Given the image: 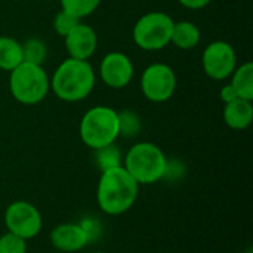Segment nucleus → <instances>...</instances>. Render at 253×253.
Masks as SVG:
<instances>
[{
  "label": "nucleus",
  "mask_w": 253,
  "mask_h": 253,
  "mask_svg": "<svg viewBox=\"0 0 253 253\" xmlns=\"http://www.w3.org/2000/svg\"><path fill=\"white\" fill-rule=\"evenodd\" d=\"M22 59V47L18 40L9 36H0V70L12 71Z\"/></svg>",
  "instance_id": "2eb2a0df"
},
{
  "label": "nucleus",
  "mask_w": 253,
  "mask_h": 253,
  "mask_svg": "<svg viewBox=\"0 0 253 253\" xmlns=\"http://www.w3.org/2000/svg\"><path fill=\"white\" fill-rule=\"evenodd\" d=\"M95 80V71L87 61L68 58L55 70L50 87L61 101L79 102L90 95Z\"/></svg>",
  "instance_id": "f03ea898"
},
{
  "label": "nucleus",
  "mask_w": 253,
  "mask_h": 253,
  "mask_svg": "<svg viewBox=\"0 0 253 253\" xmlns=\"http://www.w3.org/2000/svg\"><path fill=\"white\" fill-rule=\"evenodd\" d=\"M200 37H202L200 30L194 22L191 21L173 22L170 43H173L176 47L182 50H190L200 43Z\"/></svg>",
  "instance_id": "4468645a"
},
{
  "label": "nucleus",
  "mask_w": 253,
  "mask_h": 253,
  "mask_svg": "<svg viewBox=\"0 0 253 253\" xmlns=\"http://www.w3.org/2000/svg\"><path fill=\"white\" fill-rule=\"evenodd\" d=\"M95 162H96V166L101 169V172H104L107 169L119 168V166H122L120 150L114 144L98 148V150H95Z\"/></svg>",
  "instance_id": "a211bd4d"
},
{
  "label": "nucleus",
  "mask_w": 253,
  "mask_h": 253,
  "mask_svg": "<svg viewBox=\"0 0 253 253\" xmlns=\"http://www.w3.org/2000/svg\"><path fill=\"white\" fill-rule=\"evenodd\" d=\"M92 253H105V252H92Z\"/></svg>",
  "instance_id": "393cba45"
},
{
  "label": "nucleus",
  "mask_w": 253,
  "mask_h": 253,
  "mask_svg": "<svg viewBox=\"0 0 253 253\" xmlns=\"http://www.w3.org/2000/svg\"><path fill=\"white\" fill-rule=\"evenodd\" d=\"M0 253H27V240L7 231L0 237Z\"/></svg>",
  "instance_id": "412c9836"
},
{
  "label": "nucleus",
  "mask_w": 253,
  "mask_h": 253,
  "mask_svg": "<svg viewBox=\"0 0 253 253\" xmlns=\"http://www.w3.org/2000/svg\"><path fill=\"white\" fill-rule=\"evenodd\" d=\"M22 59L24 62H30V64H36V65H42L47 56V47L46 43L42 39L37 37H31L28 40H25L22 44Z\"/></svg>",
  "instance_id": "f3484780"
},
{
  "label": "nucleus",
  "mask_w": 253,
  "mask_h": 253,
  "mask_svg": "<svg viewBox=\"0 0 253 253\" xmlns=\"http://www.w3.org/2000/svg\"><path fill=\"white\" fill-rule=\"evenodd\" d=\"M79 22H80V19H77L71 13H68L65 10H59L53 19V30L56 31V34L65 37Z\"/></svg>",
  "instance_id": "4be33fe9"
},
{
  "label": "nucleus",
  "mask_w": 253,
  "mask_h": 253,
  "mask_svg": "<svg viewBox=\"0 0 253 253\" xmlns=\"http://www.w3.org/2000/svg\"><path fill=\"white\" fill-rule=\"evenodd\" d=\"M50 243L61 252H79L89 243V231L80 224H59L50 233Z\"/></svg>",
  "instance_id": "9b49d317"
},
{
  "label": "nucleus",
  "mask_w": 253,
  "mask_h": 253,
  "mask_svg": "<svg viewBox=\"0 0 253 253\" xmlns=\"http://www.w3.org/2000/svg\"><path fill=\"white\" fill-rule=\"evenodd\" d=\"M80 138L92 150L114 144L119 133V113L107 105L89 108L80 120Z\"/></svg>",
  "instance_id": "20e7f679"
},
{
  "label": "nucleus",
  "mask_w": 253,
  "mask_h": 253,
  "mask_svg": "<svg viewBox=\"0 0 253 253\" xmlns=\"http://www.w3.org/2000/svg\"><path fill=\"white\" fill-rule=\"evenodd\" d=\"M173 19L165 12H148L133 27V40L144 50H160L170 43Z\"/></svg>",
  "instance_id": "423d86ee"
},
{
  "label": "nucleus",
  "mask_w": 253,
  "mask_h": 253,
  "mask_svg": "<svg viewBox=\"0 0 253 253\" xmlns=\"http://www.w3.org/2000/svg\"><path fill=\"white\" fill-rule=\"evenodd\" d=\"M139 184L123 168H113L101 172L96 200L102 212L111 216L127 212L138 197Z\"/></svg>",
  "instance_id": "f257e3e1"
},
{
  "label": "nucleus",
  "mask_w": 253,
  "mask_h": 253,
  "mask_svg": "<svg viewBox=\"0 0 253 253\" xmlns=\"http://www.w3.org/2000/svg\"><path fill=\"white\" fill-rule=\"evenodd\" d=\"M219 95H221V99L224 101V104H228V102H233V101L239 99V95H237V92H236V89L233 87L231 83L222 86Z\"/></svg>",
  "instance_id": "5701e85b"
},
{
  "label": "nucleus",
  "mask_w": 253,
  "mask_h": 253,
  "mask_svg": "<svg viewBox=\"0 0 253 253\" xmlns=\"http://www.w3.org/2000/svg\"><path fill=\"white\" fill-rule=\"evenodd\" d=\"M9 89L12 96L24 105L39 104L50 90V80L42 65L21 62L10 71Z\"/></svg>",
  "instance_id": "39448f33"
},
{
  "label": "nucleus",
  "mask_w": 253,
  "mask_h": 253,
  "mask_svg": "<svg viewBox=\"0 0 253 253\" xmlns=\"http://www.w3.org/2000/svg\"><path fill=\"white\" fill-rule=\"evenodd\" d=\"M138 184H154L168 173V159L153 142H138L129 148L122 165Z\"/></svg>",
  "instance_id": "7ed1b4c3"
},
{
  "label": "nucleus",
  "mask_w": 253,
  "mask_h": 253,
  "mask_svg": "<svg viewBox=\"0 0 253 253\" xmlns=\"http://www.w3.org/2000/svg\"><path fill=\"white\" fill-rule=\"evenodd\" d=\"M222 116L228 127L234 130H245L251 126L253 120L252 101L239 98L233 102H228L224 107Z\"/></svg>",
  "instance_id": "ddd939ff"
},
{
  "label": "nucleus",
  "mask_w": 253,
  "mask_h": 253,
  "mask_svg": "<svg viewBox=\"0 0 253 253\" xmlns=\"http://www.w3.org/2000/svg\"><path fill=\"white\" fill-rule=\"evenodd\" d=\"M202 64L206 76L213 80H225L231 77L237 67V55L230 43L216 40L209 43L203 50Z\"/></svg>",
  "instance_id": "1a4fd4ad"
},
{
  "label": "nucleus",
  "mask_w": 253,
  "mask_h": 253,
  "mask_svg": "<svg viewBox=\"0 0 253 253\" xmlns=\"http://www.w3.org/2000/svg\"><path fill=\"white\" fill-rule=\"evenodd\" d=\"M99 4L101 0H61L62 10L71 13L77 19L89 16L98 9Z\"/></svg>",
  "instance_id": "6ab92c4d"
},
{
  "label": "nucleus",
  "mask_w": 253,
  "mask_h": 253,
  "mask_svg": "<svg viewBox=\"0 0 253 253\" xmlns=\"http://www.w3.org/2000/svg\"><path fill=\"white\" fill-rule=\"evenodd\" d=\"M65 47L70 53V58L87 61L96 50L98 36L95 30L87 25L79 22L65 37Z\"/></svg>",
  "instance_id": "f8f14e48"
},
{
  "label": "nucleus",
  "mask_w": 253,
  "mask_h": 253,
  "mask_svg": "<svg viewBox=\"0 0 253 253\" xmlns=\"http://www.w3.org/2000/svg\"><path fill=\"white\" fill-rule=\"evenodd\" d=\"M176 89V76L168 64L148 65L141 76V90L151 102H166Z\"/></svg>",
  "instance_id": "6e6552de"
},
{
  "label": "nucleus",
  "mask_w": 253,
  "mask_h": 253,
  "mask_svg": "<svg viewBox=\"0 0 253 253\" xmlns=\"http://www.w3.org/2000/svg\"><path fill=\"white\" fill-rule=\"evenodd\" d=\"M184 7L187 9H203L206 7L212 0H178Z\"/></svg>",
  "instance_id": "b1692460"
},
{
  "label": "nucleus",
  "mask_w": 253,
  "mask_h": 253,
  "mask_svg": "<svg viewBox=\"0 0 253 253\" xmlns=\"http://www.w3.org/2000/svg\"><path fill=\"white\" fill-rule=\"evenodd\" d=\"M99 76L108 87L123 89L133 77V64L127 55L122 52H110L101 61Z\"/></svg>",
  "instance_id": "9d476101"
},
{
  "label": "nucleus",
  "mask_w": 253,
  "mask_h": 253,
  "mask_svg": "<svg viewBox=\"0 0 253 253\" xmlns=\"http://www.w3.org/2000/svg\"><path fill=\"white\" fill-rule=\"evenodd\" d=\"M119 113V133L125 138H133L141 130V120L138 114L129 110L117 111Z\"/></svg>",
  "instance_id": "aec40b11"
},
{
  "label": "nucleus",
  "mask_w": 253,
  "mask_h": 253,
  "mask_svg": "<svg viewBox=\"0 0 253 253\" xmlns=\"http://www.w3.org/2000/svg\"><path fill=\"white\" fill-rule=\"evenodd\" d=\"M4 225L9 233L24 240H30L40 233L43 227V219L40 211L34 205L19 200L10 203L6 208Z\"/></svg>",
  "instance_id": "0eeeda50"
},
{
  "label": "nucleus",
  "mask_w": 253,
  "mask_h": 253,
  "mask_svg": "<svg viewBox=\"0 0 253 253\" xmlns=\"http://www.w3.org/2000/svg\"><path fill=\"white\" fill-rule=\"evenodd\" d=\"M231 84L236 89L239 98L253 101V64L245 62L231 74Z\"/></svg>",
  "instance_id": "dca6fc26"
}]
</instances>
